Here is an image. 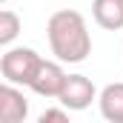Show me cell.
I'll return each instance as SVG.
<instances>
[{
    "label": "cell",
    "instance_id": "1",
    "mask_svg": "<svg viewBox=\"0 0 123 123\" xmlns=\"http://www.w3.org/2000/svg\"><path fill=\"white\" fill-rule=\"evenodd\" d=\"M49 49L60 63H83L92 55V34L80 12L60 9L46 23Z\"/></svg>",
    "mask_w": 123,
    "mask_h": 123
},
{
    "label": "cell",
    "instance_id": "2",
    "mask_svg": "<svg viewBox=\"0 0 123 123\" xmlns=\"http://www.w3.org/2000/svg\"><path fill=\"white\" fill-rule=\"evenodd\" d=\"M40 63H43V57L34 49H29V46H12L0 57V74H3L6 83L29 86L34 80V74H37V69H40Z\"/></svg>",
    "mask_w": 123,
    "mask_h": 123
},
{
    "label": "cell",
    "instance_id": "3",
    "mask_svg": "<svg viewBox=\"0 0 123 123\" xmlns=\"http://www.w3.org/2000/svg\"><path fill=\"white\" fill-rule=\"evenodd\" d=\"M94 97H97V89H94V83L86 74H66V83H63L60 94H57L60 106H66L69 112H83V109H89Z\"/></svg>",
    "mask_w": 123,
    "mask_h": 123
},
{
    "label": "cell",
    "instance_id": "4",
    "mask_svg": "<svg viewBox=\"0 0 123 123\" xmlns=\"http://www.w3.org/2000/svg\"><path fill=\"white\" fill-rule=\"evenodd\" d=\"M63 83H66V72L60 69V63L43 60L40 69H37V74H34V80L29 83V89L34 94H40V97H57Z\"/></svg>",
    "mask_w": 123,
    "mask_h": 123
},
{
    "label": "cell",
    "instance_id": "5",
    "mask_svg": "<svg viewBox=\"0 0 123 123\" xmlns=\"http://www.w3.org/2000/svg\"><path fill=\"white\" fill-rule=\"evenodd\" d=\"M29 117V100L14 83L0 86V120L3 123H23Z\"/></svg>",
    "mask_w": 123,
    "mask_h": 123
},
{
    "label": "cell",
    "instance_id": "6",
    "mask_svg": "<svg viewBox=\"0 0 123 123\" xmlns=\"http://www.w3.org/2000/svg\"><path fill=\"white\" fill-rule=\"evenodd\" d=\"M92 17L100 29H123V0H92Z\"/></svg>",
    "mask_w": 123,
    "mask_h": 123
},
{
    "label": "cell",
    "instance_id": "7",
    "mask_svg": "<svg viewBox=\"0 0 123 123\" xmlns=\"http://www.w3.org/2000/svg\"><path fill=\"white\" fill-rule=\"evenodd\" d=\"M100 115L109 123H123V83H109L97 94Z\"/></svg>",
    "mask_w": 123,
    "mask_h": 123
},
{
    "label": "cell",
    "instance_id": "8",
    "mask_svg": "<svg viewBox=\"0 0 123 123\" xmlns=\"http://www.w3.org/2000/svg\"><path fill=\"white\" fill-rule=\"evenodd\" d=\"M20 34V17L12 9L0 12V46H12V40Z\"/></svg>",
    "mask_w": 123,
    "mask_h": 123
},
{
    "label": "cell",
    "instance_id": "9",
    "mask_svg": "<svg viewBox=\"0 0 123 123\" xmlns=\"http://www.w3.org/2000/svg\"><path fill=\"white\" fill-rule=\"evenodd\" d=\"M69 120V109L63 106V109H46L43 115H40V123H66Z\"/></svg>",
    "mask_w": 123,
    "mask_h": 123
},
{
    "label": "cell",
    "instance_id": "10",
    "mask_svg": "<svg viewBox=\"0 0 123 123\" xmlns=\"http://www.w3.org/2000/svg\"><path fill=\"white\" fill-rule=\"evenodd\" d=\"M0 3H9V0H0Z\"/></svg>",
    "mask_w": 123,
    "mask_h": 123
}]
</instances>
